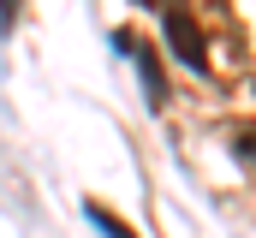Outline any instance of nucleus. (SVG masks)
I'll return each mask as SVG.
<instances>
[{"label":"nucleus","mask_w":256,"mask_h":238,"mask_svg":"<svg viewBox=\"0 0 256 238\" xmlns=\"http://www.w3.org/2000/svg\"><path fill=\"white\" fill-rule=\"evenodd\" d=\"M161 30H167V48L179 54V66L208 72V42H202V30H196L185 12H167V18H161Z\"/></svg>","instance_id":"obj_1"},{"label":"nucleus","mask_w":256,"mask_h":238,"mask_svg":"<svg viewBox=\"0 0 256 238\" xmlns=\"http://www.w3.org/2000/svg\"><path fill=\"white\" fill-rule=\"evenodd\" d=\"M137 78H143V96L161 108V102H167V78H161V60H155V48H137Z\"/></svg>","instance_id":"obj_2"},{"label":"nucleus","mask_w":256,"mask_h":238,"mask_svg":"<svg viewBox=\"0 0 256 238\" xmlns=\"http://www.w3.org/2000/svg\"><path fill=\"white\" fill-rule=\"evenodd\" d=\"M84 214H90V226H96L102 238H137V232L126 226V220H120L114 208H102V202H84Z\"/></svg>","instance_id":"obj_3"},{"label":"nucleus","mask_w":256,"mask_h":238,"mask_svg":"<svg viewBox=\"0 0 256 238\" xmlns=\"http://www.w3.org/2000/svg\"><path fill=\"white\" fill-rule=\"evenodd\" d=\"M232 155H238V161H250V167H256V131H238V137H232Z\"/></svg>","instance_id":"obj_4"},{"label":"nucleus","mask_w":256,"mask_h":238,"mask_svg":"<svg viewBox=\"0 0 256 238\" xmlns=\"http://www.w3.org/2000/svg\"><path fill=\"white\" fill-rule=\"evenodd\" d=\"M18 6H24V0H0V36H12V24H18Z\"/></svg>","instance_id":"obj_5"}]
</instances>
